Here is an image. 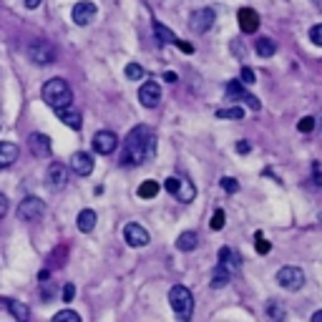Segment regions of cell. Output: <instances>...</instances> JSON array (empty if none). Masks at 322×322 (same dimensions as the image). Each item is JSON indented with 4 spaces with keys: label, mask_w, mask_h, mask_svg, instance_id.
<instances>
[{
    "label": "cell",
    "mask_w": 322,
    "mask_h": 322,
    "mask_svg": "<svg viewBox=\"0 0 322 322\" xmlns=\"http://www.w3.org/2000/svg\"><path fill=\"white\" fill-rule=\"evenodd\" d=\"M156 156V136L148 126H136L123 141V166H141Z\"/></svg>",
    "instance_id": "obj_1"
},
{
    "label": "cell",
    "mask_w": 322,
    "mask_h": 322,
    "mask_svg": "<svg viewBox=\"0 0 322 322\" xmlns=\"http://www.w3.org/2000/svg\"><path fill=\"white\" fill-rule=\"evenodd\" d=\"M40 96L53 111H60V109H66V106L73 103V91H71V86H68L66 78L46 81V83H43V88H40Z\"/></svg>",
    "instance_id": "obj_2"
},
{
    "label": "cell",
    "mask_w": 322,
    "mask_h": 322,
    "mask_svg": "<svg viewBox=\"0 0 322 322\" xmlns=\"http://www.w3.org/2000/svg\"><path fill=\"white\" fill-rule=\"evenodd\" d=\"M169 305H171V310H174L176 317L189 320L191 312H194V297H191V292L184 285H174L171 292H169Z\"/></svg>",
    "instance_id": "obj_3"
},
{
    "label": "cell",
    "mask_w": 322,
    "mask_h": 322,
    "mask_svg": "<svg viewBox=\"0 0 322 322\" xmlns=\"http://www.w3.org/2000/svg\"><path fill=\"white\" fill-rule=\"evenodd\" d=\"M18 217L23 222H40L43 217H46V202H43L40 197H26L23 202L18 204Z\"/></svg>",
    "instance_id": "obj_4"
},
{
    "label": "cell",
    "mask_w": 322,
    "mask_h": 322,
    "mask_svg": "<svg viewBox=\"0 0 322 322\" xmlns=\"http://www.w3.org/2000/svg\"><path fill=\"white\" fill-rule=\"evenodd\" d=\"M277 285H280L282 290H287V292H297V290H302V285H305V272L299 269V267H282L280 272H277Z\"/></svg>",
    "instance_id": "obj_5"
},
{
    "label": "cell",
    "mask_w": 322,
    "mask_h": 322,
    "mask_svg": "<svg viewBox=\"0 0 322 322\" xmlns=\"http://www.w3.org/2000/svg\"><path fill=\"white\" fill-rule=\"evenodd\" d=\"M28 56H30V60L35 63V66H51V63H56V58H58V51L48 40H35V43H30Z\"/></svg>",
    "instance_id": "obj_6"
},
{
    "label": "cell",
    "mask_w": 322,
    "mask_h": 322,
    "mask_svg": "<svg viewBox=\"0 0 322 322\" xmlns=\"http://www.w3.org/2000/svg\"><path fill=\"white\" fill-rule=\"evenodd\" d=\"M214 18H217V13H214L211 8H199L189 15V28L194 33H206L211 26H214Z\"/></svg>",
    "instance_id": "obj_7"
},
{
    "label": "cell",
    "mask_w": 322,
    "mask_h": 322,
    "mask_svg": "<svg viewBox=\"0 0 322 322\" xmlns=\"http://www.w3.org/2000/svg\"><path fill=\"white\" fill-rule=\"evenodd\" d=\"M139 101H141V106H146V109H156L159 101H161V86L156 81H146L139 88Z\"/></svg>",
    "instance_id": "obj_8"
},
{
    "label": "cell",
    "mask_w": 322,
    "mask_h": 322,
    "mask_svg": "<svg viewBox=\"0 0 322 322\" xmlns=\"http://www.w3.org/2000/svg\"><path fill=\"white\" fill-rule=\"evenodd\" d=\"M123 239H126L128 247H146L148 244V232L136 222H128L123 227Z\"/></svg>",
    "instance_id": "obj_9"
},
{
    "label": "cell",
    "mask_w": 322,
    "mask_h": 322,
    "mask_svg": "<svg viewBox=\"0 0 322 322\" xmlns=\"http://www.w3.org/2000/svg\"><path fill=\"white\" fill-rule=\"evenodd\" d=\"M28 146H30L33 156H38V159H48V156H51V151H53L51 139H48L46 134H40V131H35V134H30V136H28Z\"/></svg>",
    "instance_id": "obj_10"
},
{
    "label": "cell",
    "mask_w": 322,
    "mask_h": 322,
    "mask_svg": "<svg viewBox=\"0 0 322 322\" xmlns=\"http://www.w3.org/2000/svg\"><path fill=\"white\" fill-rule=\"evenodd\" d=\"M116 146H118V139H116L114 131H98L93 136V148H96V154H101V156L114 154Z\"/></svg>",
    "instance_id": "obj_11"
},
{
    "label": "cell",
    "mask_w": 322,
    "mask_h": 322,
    "mask_svg": "<svg viewBox=\"0 0 322 322\" xmlns=\"http://www.w3.org/2000/svg\"><path fill=\"white\" fill-rule=\"evenodd\" d=\"M71 18H73V23H76V26H88L91 20L96 18V5L91 3V0H81V3L73 5Z\"/></svg>",
    "instance_id": "obj_12"
},
{
    "label": "cell",
    "mask_w": 322,
    "mask_h": 322,
    "mask_svg": "<svg viewBox=\"0 0 322 322\" xmlns=\"http://www.w3.org/2000/svg\"><path fill=\"white\" fill-rule=\"evenodd\" d=\"M237 20H239L242 33H247V35H252V33L260 30V13L252 10V8H242V10L237 13Z\"/></svg>",
    "instance_id": "obj_13"
},
{
    "label": "cell",
    "mask_w": 322,
    "mask_h": 322,
    "mask_svg": "<svg viewBox=\"0 0 322 322\" xmlns=\"http://www.w3.org/2000/svg\"><path fill=\"white\" fill-rule=\"evenodd\" d=\"M71 169L76 171L78 176H88L91 171H93V159H91V154H86V151L71 154Z\"/></svg>",
    "instance_id": "obj_14"
},
{
    "label": "cell",
    "mask_w": 322,
    "mask_h": 322,
    "mask_svg": "<svg viewBox=\"0 0 322 322\" xmlns=\"http://www.w3.org/2000/svg\"><path fill=\"white\" fill-rule=\"evenodd\" d=\"M68 184V166L66 164H51L48 169V186L51 189H63Z\"/></svg>",
    "instance_id": "obj_15"
},
{
    "label": "cell",
    "mask_w": 322,
    "mask_h": 322,
    "mask_svg": "<svg viewBox=\"0 0 322 322\" xmlns=\"http://www.w3.org/2000/svg\"><path fill=\"white\" fill-rule=\"evenodd\" d=\"M0 302H3V307H5L18 322H28V320H30V307H28L26 302H18V299H10V297H3Z\"/></svg>",
    "instance_id": "obj_16"
},
{
    "label": "cell",
    "mask_w": 322,
    "mask_h": 322,
    "mask_svg": "<svg viewBox=\"0 0 322 322\" xmlns=\"http://www.w3.org/2000/svg\"><path fill=\"white\" fill-rule=\"evenodd\" d=\"M20 156V148L13 141H0V169H10Z\"/></svg>",
    "instance_id": "obj_17"
},
{
    "label": "cell",
    "mask_w": 322,
    "mask_h": 322,
    "mask_svg": "<svg viewBox=\"0 0 322 322\" xmlns=\"http://www.w3.org/2000/svg\"><path fill=\"white\" fill-rule=\"evenodd\" d=\"M219 264H222V267H227L229 272H237V269L242 267V257H239V252H237V249H232V247H222V249H219Z\"/></svg>",
    "instance_id": "obj_18"
},
{
    "label": "cell",
    "mask_w": 322,
    "mask_h": 322,
    "mask_svg": "<svg viewBox=\"0 0 322 322\" xmlns=\"http://www.w3.org/2000/svg\"><path fill=\"white\" fill-rule=\"evenodd\" d=\"M58 114V118L66 123V126H71L73 131H78V128L83 126V118H81V111L78 109H73V103L71 106H66V109H60V111H56Z\"/></svg>",
    "instance_id": "obj_19"
},
{
    "label": "cell",
    "mask_w": 322,
    "mask_h": 322,
    "mask_svg": "<svg viewBox=\"0 0 322 322\" xmlns=\"http://www.w3.org/2000/svg\"><path fill=\"white\" fill-rule=\"evenodd\" d=\"M96 211L93 209H81L78 211V217H76V224H78V229L83 232V234H88V232H93L96 229Z\"/></svg>",
    "instance_id": "obj_20"
},
{
    "label": "cell",
    "mask_w": 322,
    "mask_h": 322,
    "mask_svg": "<svg viewBox=\"0 0 322 322\" xmlns=\"http://www.w3.org/2000/svg\"><path fill=\"white\" fill-rule=\"evenodd\" d=\"M181 204H189V202H194L197 197V186L191 184L189 179H179V189H176V194H174Z\"/></svg>",
    "instance_id": "obj_21"
},
{
    "label": "cell",
    "mask_w": 322,
    "mask_h": 322,
    "mask_svg": "<svg viewBox=\"0 0 322 322\" xmlns=\"http://www.w3.org/2000/svg\"><path fill=\"white\" fill-rule=\"evenodd\" d=\"M254 51H257V56H262V58H272V56L277 53V43H274L272 38L262 35V38L254 40Z\"/></svg>",
    "instance_id": "obj_22"
},
{
    "label": "cell",
    "mask_w": 322,
    "mask_h": 322,
    "mask_svg": "<svg viewBox=\"0 0 322 322\" xmlns=\"http://www.w3.org/2000/svg\"><path fill=\"white\" fill-rule=\"evenodd\" d=\"M197 244H199V234L197 232H181L179 239H176V249L179 252H191V249H197Z\"/></svg>",
    "instance_id": "obj_23"
},
{
    "label": "cell",
    "mask_w": 322,
    "mask_h": 322,
    "mask_svg": "<svg viewBox=\"0 0 322 322\" xmlns=\"http://www.w3.org/2000/svg\"><path fill=\"white\" fill-rule=\"evenodd\" d=\"M232 280V272L227 269V267H222V264H217V269L211 272V280H209V285L214 287V290H222V287H227V282Z\"/></svg>",
    "instance_id": "obj_24"
},
{
    "label": "cell",
    "mask_w": 322,
    "mask_h": 322,
    "mask_svg": "<svg viewBox=\"0 0 322 322\" xmlns=\"http://www.w3.org/2000/svg\"><path fill=\"white\" fill-rule=\"evenodd\" d=\"M159 181H154V179H146V181H141V186L136 189V194H139V199H154L156 194H159Z\"/></svg>",
    "instance_id": "obj_25"
},
{
    "label": "cell",
    "mask_w": 322,
    "mask_h": 322,
    "mask_svg": "<svg viewBox=\"0 0 322 322\" xmlns=\"http://www.w3.org/2000/svg\"><path fill=\"white\" fill-rule=\"evenodd\" d=\"M154 33H156V40L161 43V46H169V43H171V46H174V43H176V35L171 33V30H169L166 26H161L159 20H154Z\"/></svg>",
    "instance_id": "obj_26"
},
{
    "label": "cell",
    "mask_w": 322,
    "mask_h": 322,
    "mask_svg": "<svg viewBox=\"0 0 322 322\" xmlns=\"http://www.w3.org/2000/svg\"><path fill=\"white\" fill-rule=\"evenodd\" d=\"M217 118H234V121H242L244 118V109L242 106H229V109H219Z\"/></svg>",
    "instance_id": "obj_27"
},
{
    "label": "cell",
    "mask_w": 322,
    "mask_h": 322,
    "mask_svg": "<svg viewBox=\"0 0 322 322\" xmlns=\"http://www.w3.org/2000/svg\"><path fill=\"white\" fill-rule=\"evenodd\" d=\"M227 96L229 98H247V91L242 88V81H232V83H227Z\"/></svg>",
    "instance_id": "obj_28"
},
{
    "label": "cell",
    "mask_w": 322,
    "mask_h": 322,
    "mask_svg": "<svg viewBox=\"0 0 322 322\" xmlns=\"http://www.w3.org/2000/svg\"><path fill=\"white\" fill-rule=\"evenodd\" d=\"M53 322H81V315L73 310H60L53 315Z\"/></svg>",
    "instance_id": "obj_29"
},
{
    "label": "cell",
    "mask_w": 322,
    "mask_h": 322,
    "mask_svg": "<svg viewBox=\"0 0 322 322\" xmlns=\"http://www.w3.org/2000/svg\"><path fill=\"white\" fill-rule=\"evenodd\" d=\"M315 126H317V118L315 116H305V118H299L297 131L299 134H310V131H315Z\"/></svg>",
    "instance_id": "obj_30"
},
{
    "label": "cell",
    "mask_w": 322,
    "mask_h": 322,
    "mask_svg": "<svg viewBox=\"0 0 322 322\" xmlns=\"http://www.w3.org/2000/svg\"><path fill=\"white\" fill-rule=\"evenodd\" d=\"M123 73H126L128 81H141V78H144V68L139 66V63H128Z\"/></svg>",
    "instance_id": "obj_31"
},
{
    "label": "cell",
    "mask_w": 322,
    "mask_h": 322,
    "mask_svg": "<svg viewBox=\"0 0 322 322\" xmlns=\"http://www.w3.org/2000/svg\"><path fill=\"white\" fill-rule=\"evenodd\" d=\"M56 292H58V290H56L53 282H48V280H43V282H40V297L46 299V302H51V299L56 297Z\"/></svg>",
    "instance_id": "obj_32"
},
{
    "label": "cell",
    "mask_w": 322,
    "mask_h": 322,
    "mask_svg": "<svg viewBox=\"0 0 322 322\" xmlns=\"http://www.w3.org/2000/svg\"><path fill=\"white\" fill-rule=\"evenodd\" d=\"M224 209H217L214 211V217H211V222H209V227L214 229V232H219V229H224Z\"/></svg>",
    "instance_id": "obj_33"
},
{
    "label": "cell",
    "mask_w": 322,
    "mask_h": 322,
    "mask_svg": "<svg viewBox=\"0 0 322 322\" xmlns=\"http://www.w3.org/2000/svg\"><path fill=\"white\" fill-rule=\"evenodd\" d=\"M222 189L227 191V194H237V191H239V181L234 179V176H224L222 179Z\"/></svg>",
    "instance_id": "obj_34"
},
{
    "label": "cell",
    "mask_w": 322,
    "mask_h": 322,
    "mask_svg": "<svg viewBox=\"0 0 322 322\" xmlns=\"http://www.w3.org/2000/svg\"><path fill=\"white\" fill-rule=\"evenodd\" d=\"M239 81L249 86V83H254V81H257V73H254L249 66H242V71H239Z\"/></svg>",
    "instance_id": "obj_35"
},
{
    "label": "cell",
    "mask_w": 322,
    "mask_h": 322,
    "mask_svg": "<svg viewBox=\"0 0 322 322\" xmlns=\"http://www.w3.org/2000/svg\"><path fill=\"white\" fill-rule=\"evenodd\" d=\"M310 40L315 43V46H320V48H322V23H317V26H312V28H310Z\"/></svg>",
    "instance_id": "obj_36"
},
{
    "label": "cell",
    "mask_w": 322,
    "mask_h": 322,
    "mask_svg": "<svg viewBox=\"0 0 322 322\" xmlns=\"http://www.w3.org/2000/svg\"><path fill=\"white\" fill-rule=\"evenodd\" d=\"M272 249V244L262 237V232H257V252H260V254H267Z\"/></svg>",
    "instance_id": "obj_37"
},
{
    "label": "cell",
    "mask_w": 322,
    "mask_h": 322,
    "mask_svg": "<svg viewBox=\"0 0 322 322\" xmlns=\"http://www.w3.org/2000/svg\"><path fill=\"white\" fill-rule=\"evenodd\" d=\"M73 297H76V285L68 282L66 287H63V302H73Z\"/></svg>",
    "instance_id": "obj_38"
},
{
    "label": "cell",
    "mask_w": 322,
    "mask_h": 322,
    "mask_svg": "<svg viewBox=\"0 0 322 322\" xmlns=\"http://www.w3.org/2000/svg\"><path fill=\"white\" fill-rule=\"evenodd\" d=\"M164 189L169 191V194H176V189H179V179H176V176H169V179L164 181Z\"/></svg>",
    "instance_id": "obj_39"
},
{
    "label": "cell",
    "mask_w": 322,
    "mask_h": 322,
    "mask_svg": "<svg viewBox=\"0 0 322 322\" xmlns=\"http://www.w3.org/2000/svg\"><path fill=\"white\" fill-rule=\"evenodd\" d=\"M234 148H237V154H249V151H252V141H247V139H239Z\"/></svg>",
    "instance_id": "obj_40"
},
{
    "label": "cell",
    "mask_w": 322,
    "mask_h": 322,
    "mask_svg": "<svg viewBox=\"0 0 322 322\" xmlns=\"http://www.w3.org/2000/svg\"><path fill=\"white\" fill-rule=\"evenodd\" d=\"M174 46H179V51H181V53H186V56L194 53V46H191V43H186V40H179V38H176Z\"/></svg>",
    "instance_id": "obj_41"
},
{
    "label": "cell",
    "mask_w": 322,
    "mask_h": 322,
    "mask_svg": "<svg viewBox=\"0 0 322 322\" xmlns=\"http://www.w3.org/2000/svg\"><path fill=\"white\" fill-rule=\"evenodd\" d=\"M244 103L249 106V109H252V111H260V109H262V103H260V98H254V96H249V93H247V98H244Z\"/></svg>",
    "instance_id": "obj_42"
},
{
    "label": "cell",
    "mask_w": 322,
    "mask_h": 322,
    "mask_svg": "<svg viewBox=\"0 0 322 322\" xmlns=\"http://www.w3.org/2000/svg\"><path fill=\"white\" fill-rule=\"evenodd\" d=\"M267 315H269V317H277V320H282V317H285V310H280V307L269 305V307H267Z\"/></svg>",
    "instance_id": "obj_43"
},
{
    "label": "cell",
    "mask_w": 322,
    "mask_h": 322,
    "mask_svg": "<svg viewBox=\"0 0 322 322\" xmlns=\"http://www.w3.org/2000/svg\"><path fill=\"white\" fill-rule=\"evenodd\" d=\"M8 214V197L3 194V191H0V219H3Z\"/></svg>",
    "instance_id": "obj_44"
},
{
    "label": "cell",
    "mask_w": 322,
    "mask_h": 322,
    "mask_svg": "<svg viewBox=\"0 0 322 322\" xmlns=\"http://www.w3.org/2000/svg\"><path fill=\"white\" fill-rule=\"evenodd\" d=\"M164 81H169V83H176V73H174V71H166V73H164Z\"/></svg>",
    "instance_id": "obj_45"
},
{
    "label": "cell",
    "mask_w": 322,
    "mask_h": 322,
    "mask_svg": "<svg viewBox=\"0 0 322 322\" xmlns=\"http://www.w3.org/2000/svg\"><path fill=\"white\" fill-rule=\"evenodd\" d=\"M23 5L33 10V8H38V5H40V0H23Z\"/></svg>",
    "instance_id": "obj_46"
},
{
    "label": "cell",
    "mask_w": 322,
    "mask_h": 322,
    "mask_svg": "<svg viewBox=\"0 0 322 322\" xmlns=\"http://www.w3.org/2000/svg\"><path fill=\"white\" fill-rule=\"evenodd\" d=\"M312 322H322V310H320V312H315V315H312Z\"/></svg>",
    "instance_id": "obj_47"
}]
</instances>
